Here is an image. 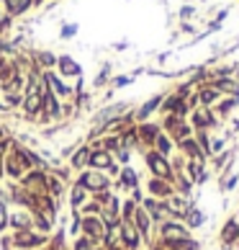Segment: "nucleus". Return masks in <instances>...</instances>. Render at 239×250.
Wrapping results in <instances>:
<instances>
[{"label":"nucleus","mask_w":239,"mask_h":250,"mask_svg":"<svg viewBox=\"0 0 239 250\" xmlns=\"http://www.w3.org/2000/svg\"><path fill=\"white\" fill-rule=\"evenodd\" d=\"M131 157H134V152H129V150H118V152H113V163H118L121 168H126V165H131Z\"/></svg>","instance_id":"39"},{"label":"nucleus","mask_w":239,"mask_h":250,"mask_svg":"<svg viewBox=\"0 0 239 250\" xmlns=\"http://www.w3.org/2000/svg\"><path fill=\"white\" fill-rule=\"evenodd\" d=\"M75 183H80L82 188H85L90 196H95V193H100V191H108L111 188V178L103 173V170H93V168H85V170H80V173H75Z\"/></svg>","instance_id":"2"},{"label":"nucleus","mask_w":239,"mask_h":250,"mask_svg":"<svg viewBox=\"0 0 239 250\" xmlns=\"http://www.w3.org/2000/svg\"><path fill=\"white\" fill-rule=\"evenodd\" d=\"M77 211H80L82 217H100V204H98L95 199H88V201L77 209Z\"/></svg>","instance_id":"37"},{"label":"nucleus","mask_w":239,"mask_h":250,"mask_svg":"<svg viewBox=\"0 0 239 250\" xmlns=\"http://www.w3.org/2000/svg\"><path fill=\"white\" fill-rule=\"evenodd\" d=\"M216 191L221 193V196H229V193H234L239 188V170L234 168L229 175H224V178H216Z\"/></svg>","instance_id":"27"},{"label":"nucleus","mask_w":239,"mask_h":250,"mask_svg":"<svg viewBox=\"0 0 239 250\" xmlns=\"http://www.w3.org/2000/svg\"><path fill=\"white\" fill-rule=\"evenodd\" d=\"M75 34H77V23H64L59 31V39H72Z\"/></svg>","instance_id":"41"},{"label":"nucleus","mask_w":239,"mask_h":250,"mask_svg":"<svg viewBox=\"0 0 239 250\" xmlns=\"http://www.w3.org/2000/svg\"><path fill=\"white\" fill-rule=\"evenodd\" d=\"M121 248L124 250H144V240L131 222L121 219Z\"/></svg>","instance_id":"15"},{"label":"nucleus","mask_w":239,"mask_h":250,"mask_svg":"<svg viewBox=\"0 0 239 250\" xmlns=\"http://www.w3.org/2000/svg\"><path fill=\"white\" fill-rule=\"evenodd\" d=\"M229 145H232V142H229L224 134H211V142H208V155H211V157L221 155Z\"/></svg>","instance_id":"34"},{"label":"nucleus","mask_w":239,"mask_h":250,"mask_svg":"<svg viewBox=\"0 0 239 250\" xmlns=\"http://www.w3.org/2000/svg\"><path fill=\"white\" fill-rule=\"evenodd\" d=\"M8 134H13V132H11V129H8L5 124H0V140H5Z\"/></svg>","instance_id":"48"},{"label":"nucleus","mask_w":239,"mask_h":250,"mask_svg":"<svg viewBox=\"0 0 239 250\" xmlns=\"http://www.w3.org/2000/svg\"><path fill=\"white\" fill-rule=\"evenodd\" d=\"M0 3H3V0H0Z\"/></svg>","instance_id":"53"},{"label":"nucleus","mask_w":239,"mask_h":250,"mask_svg":"<svg viewBox=\"0 0 239 250\" xmlns=\"http://www.w3.org/2000/svg\"><path fill=\"white\" fill-rule=\"evenodd\" d=\"M206 222H208V211L201 209L198 204H190L188 211H185V217H183V225H185L190 232H198V229H203Z\"/></svg>","instance_id":"16"},{"label":"nucleus","mask_w":239,"mask_h":250,"mask_svg":"<svg viewBox=\"0 0 239 250\" xmlns=\"http://www.w3.org/2000/svg\"><path fill=\"white\" fill-rule=\"evenodd\" d=\"M136 132H139V152L142 150H152V145L154 140L162 134V124L160 122H142V124H136Z\"/></svg>","instance_id":"10"},{"label":"nucleus","mask_w":239,"mask_h":250,"mask_svg":"<svg viewBox=\"0 0 239 250\" xmlns=\"http://www.w3.org/2000/svg\"><path fill=\"white\" fill-rule=\"evenodd\" d=\"M193 16H196V8H193V5H183L180 8V18H183V21H185V18H193Z\"/></svg>","instance_id":"45"},{"label":"nucleus","mask_w":239,"mask_h":250,"mask_svg":"<svg viewBox=\"0 0 239 250\" xmlns=\"http://www.w3.org/2000/svg\"><path fill=\"white\" fill-rule=\"evenodd\" d=\"M234 108H237V101H234V96H224L221 101H219V104L214 106V114L221 119V122H226L229 116L234 114Z\"/></svg>","instance_id":"31"},{"label":"nucleus","mask_w":239,"mask_h":250,"mask_svg":"<svg viewBox=\"0 0 239 250\" xmlns=\"http://www.w3.org/2000/svg\"><path fill=\"white\" fill-rule=\"evenodd\" d=\"M88 199H90V193H88L85 188H82L80 183L72 181L70 186H67V207H70V209H80Z\"/></svg>","instance_id":"25"},{"label":"nucleus","mask_w":239,"mask_h":250,"mask_svg":"<svg viewBox=\"0 0 239 250\" xmlns=\"http://www.w3.org/2000/svg\"><path fill=\"white\" fill-rule=\"evenodd\" d=\"M175 152H180L185 160H203V163H208L206 157H203V152H201V147L196 145V140L193 137H188V140H183V142H178L175 145Z\"/></svg>","instance_id":"24"},{"label":"nucleus","mask_w":239,"mask_h":250,"mask_svg":"<svg viewBox=\"0 0 239 250\" xmlns=\"http://www.w3.org/2000/svg\"><path fill=\"white\" fill-rule=\"evenodd\" d=\"M139 207L149 214V219L154 222V227L157 225H162L165 219H167V209H165V201H160V199H152V196H144V201L139 204Z\"/></svg>","instance_id":"18"},{"label":"nucleus","mask_w":239,"mask_h":250,"mask_svg":"<svg viewBox=\"0 0 239 250\" xmlns=\"http://www.w3.org/2000/svg\"><path fill=\"white\" fill-rule=\"evenodd\" d=\"M100 145H103V150H106L108 155H113V152L121 150V142H118L116 134H103V137H100Z\"/></svg>","instance_id":"36"},{"label":"nucleus","mask_w":239,"mask_h":250,"mask_svg":"<svg viewBox=\"0 0 239 250\" xmlns=\"http://www.w3.org/2000/svg\"><path fill=\"white\" fill-rule=\"evenodd\" d=\"M47 175H49L47 170H29L18 183H21L26 191H31L34 196H44V193H47Z\"/></svg>","instance_id":"12"},{"label":"nucleus","mask_w":239,"mask_h":250,"mask_svg":"<svg viewBox=\"0 0 239 250\" xmlns=\"http://www.w3.org/2000/svg\"><path fill=\"white\" fill-rule=\"evenodd\" d=\"M100 219H103L106 225H111V222L121 219V193L113 191V199L108 201L106 207H100Z\"/></svg>","instance_id":"22"},{"label":"nucleus","mask_w":239,"mask_h":250,"mask_svg":"<svg viewBox=\"0 0 239 250\" xmlns=\"http://www.w3.org/2000/svg\"><path fill=\"white\" fill-rule=\"evenodd\" d=\"M237 250H239V243H237Z\"/></svg>","instance_id":"51"},{"label":"nucleus","mask_w":239,"mask_h":250,"mask_svg":"<svg viewBox=\"0 0 239 250\" xmlns=\"http://www.w3.org/2000/svg\"><path fill=\"white\" fill-rule=\"evenodd\" d=\"M0 114H3V116H8V114H13V111L8 108V106H5V101H3V98H0Z\"/></svg>","instance_id":"47"},{"label":"nucleus","mask_w":239,"mask_h":250,"mask_svg":"<svg viewBox=\"0 0 239 250\" xmlns=\"http://www.w3.org/2000/svg\"><path fill=\"white\" fill-rule=\"evenodd\" d=\"M80 235H85L88 240L103 245V235H106V222L100 217H82L80 222Z\"/></svg>","instance_id":"13"},{"label":"nucleus","mask_w":239,"mask_h":250,"mask_svg":"<svg viewBox=\"0 0 239 250\" xmlns=\"http://www.w3.org/2000/svg\"><path fill=\"white\" fill-rule=\"evenodd\" d=\"M0 207H8V191H5V183H0Z\"/></svg>","instance_id":"46"},{"label":"nucleus","mask_w":239,"mask_h":250,"mask_svg":"<svg viewBox=\"0 0 239 250\" xmlns=\"http://www.w3.org/2000/svg\"><path fill=\"white\" fill-rule=\"evenodd\" d=\"M90 199H95L100 207H106V204L113 199V191H111V188H108V191H100V193H95V196H90Z\"/></svg>","instance_id":"42"},{"label":"nucleus","mask_w":239,"mask_h":250,"mask_svg":"<svg viewBox=\"0 0 239 250\" xmlns=\"http://www.w3.org/2000/svg\"><path fill=\"white\" fill-rule=\"evenodd\" d=\"M196 98H198V106H203V108H214V106H216L224 96L219 93V88L214 85V83H208V85H201V88L196 90Z\"/></svg>","instance_id":"21"},{"label":"nucleus","mask_w":239,"mask_h":250,"mask_svg":"<svg viewBox=\"0 0 239 250\" xmlns=\"http://www.w3.org/2000/svg\"><path fill=\"white\" fill-rule=\"evenodd\" d=\"M36 64H39L41 70H52V67H57V57H54L52 52H39V60H36Z\"/></svg>","instance_id":"38"},{"label":"nucleus","mask_w":239,"mask_h":250,"mask_svg":"<svg viewBox=\"0 0 239 250\" xmlns=\"http://www.w3.org/2000/svg\"><path fill=\"white\" fill-rule=\"evenodd\" d=\"M8 250H13V248H8Z\"/></svg>","instance_id":"52"},{"label":"nucleus","mask_w":239,"mask_h":250,"mask_svg":"<svg viewBox=\"0 0 239 250\" xmlns=\"http://www.w3.org/2000/svg\"><path fill=\"white\" fill-rule=\"evenodd\" d=\"M190 204H198V199H185V196H170L167 201H165V209H167V219H175V222H183V217H185V211Z\"/></svg>","instance_id":"14"},{"label":"nucleus","mask_w":239,"mask_h":250,"mask_svg":"<svg viewBox=\"0 0 239 250\" xmlns=\"http://www.w3.org/2000/svg\"><path fill=\"white\" fill-rule=\"evenodd\" d=\"M131 83H134V75H113V78H111V88L118 90V88L131 85Z\"/></svg>","instance_id":"40"},{"label":"nucleus","mask_w":239,"mask_h":250,"mask_svg":"<svg viewBox=\"0 0 239 250\" xmlns=\"http://www.w3.org/2000/svg\"><path fill=\"white\" fill-rule=\"evenodd\" d=\"M113 49H118V52H124V49H129V42H118V44H113Z\"/></svg>","instance_id":"49"},{"label":"nucleus","mask_w":239,"mask_h":250,"mask_svg":"<svg viewBox=\"0 0 239 250\" xmlns=\"http://www.w3.org/2000/svg\"><path fill=\"white\" fill-rule=\"evenodd\" d=\"M188 237H193V232L183 222H175V219H165L162 225L154 227V240L157 243H183Z\"/></svg>","instance_id":"3"},{"label":"nucleus","mask_w":239,"mask_h":250,"mask_svg":"<svg viewBox=\"0 0 239 250\" xmlns=\"http://www.w3.org/2000/svg\"><path fill=\"white\" fill-rule=\"evenodd\" d=\"M103 173H106L111 181H116V178H118V173H121V165H118V163H111V165H108V168H106Z\"/></svg>","instance_id":"43"},{"label":"nucleus","mask_w":239,"mask_h":250,"mask_svg":"<svg viewBox=\"0 0 239 250\" xmlns=\"http://www.w3.org/2000/svg\"><path fill=\"white\" fill-rule=\"evenodd\" d=\"M90 250H106V248H103V245L98 243V245H93V248H90Z\"/></svg>","instance_id":"50"},{"label":"nucleus","mask_w":239,"mask_h":250,"mask_svg":"<svg viewBox=\"0 0 239 250\" xmlns=\"http://www.w3.org/2000/svg\"><path fill=\"white\" fill-rule=\"evenodd\" d=\"M136 186H142V175H139V170H136L134 165H126V168H121V173H118V178L111 183V191L126 196V193L131 188H136Z\"/></svg>","instance_id":"8"},{"label":"nucleus","mask_w":239,"mask_h":250,"mask_svg":"<svg viewBox=\"0 0 239 250\" xmlns=\"http://www.w3.org/2000/svg\"><path fill=\"white\" fill-rule=\"evenodd\" d=\"M172 188H175L178 196H185V199H193V193H196V186H193V181L185 175V170L175 173V178H172Z\"/></svg>","instance_id":"26"},{"label":"nucleus","mask_w":239,"mask_h":250,"mask_svg":"<svg viewBox=\"0 0 239 250\" xmlns=\"http://www.w3.org/2000/svg\"><path fill=\"white\" fill-rule=\"evenodd\" d=\"M216 240H219V245H221V250H237V243H239V217L234 214V211L221 222Z\"/></svg>","instance_id":"6"},{"label":"nucleus","mask_w":239,"mask_h":250,"mask_svg":"<svg viewBox=\"0 0 239 250\" xmlns=\"http://www.w3.org/2000/svg\"><path fill=\"white\" fill-rule=\"evenodd\" d=\"M142 160H144V168L149 175H154V178H165V181H170L175 178V173H172V165H170V157H165L160 152H154V150H142Z\"/></svg>","instance_id":"1"},{"label":"nucleus","mask_w":239,"mask_h":250,"mask_svg":"<svg viewBox=\"0 0 239 250\" xmlns=\"http://www.w3.org/2000/svg\"><path fill=\"white\" fill-rule=\"evenodd\" d=\"M131 108H134V101H111V104H106L103 108H98L93 114V126H98L100 132H103L106 124H111L113 119L129 114Z\"/></svg>","instance_id":"4"},{"label":"nucleus","mask_w":239,"mask_h":250,"mask_svg":"<svg viewBox=\"0 0 239 250\" xmlns=\"http://www.w3.org/2000/svg\"><path fill=\"white\" fill-rule=\"evenodd\" d=\"M57 75L62 80H67V78H82V67H80V62L75 57H70V54H62V57H57Z\"/></svg>","instance_id":"17"},{"label":"nucleus","mask_w":239,"mask_h":250,"mask_svg":"<svg viewBox=\"0 0 239 250\" xmlns=\"http://www.w3.org/2000/svg\"><path fill=\"white\" fill-rule=\"evenodd\" d=\"M118 142H121V147L129 152H139V132H136V124L126 126L124 132L118 134Z\"/></svg>","instance_id":"28"},{"label":"nucleus","mask_w":239,"mask_h":250,"mask_svg":"<svg viewBox=\"0 0 239 250\" xmlns=\"http://www.w3.org/2000/svg\"><path fill=\"white\" fill-rule=\"evenodd\" d=\"M111 163H113V155H108L106 150H93V155H90V168L93 170H106Z\"/></svg>","instance_id":"32"},{"label":"nucleus","mask_w":239,"mask_h":250,"mask_svg":"<svg viewBox=\"0 0 239 250\" xmlns=\"http://www.w3.org/2000/svg\"><path fill=\"white\" fill-rule=\"evenodd\" d=\"M185 175L193 181L196 188H206L214 181V173H211L208 163H203V160H185Z\"/></svg>","instance_id":"7"},{"label":"nucleus","mask_w":239,"mask_h":250,"mask_svg":"<svg viewBox=\"0 0 239 250\" xmlns=\"http://www.w3.org/2000/svg\"><path fill=\"white\" fill-rule=\"evenodd\" d=\"M90 155H93L90 145H88V142H80V147L70 155V160H67V165L72 168V173H80V170L90 168Z\"/></svg>","instance_id":"19"},{"label":"nucleus","mask_w":239,"mask_h":250,"mask_svg":"<svg viewBox=\"0 0 239 250\" xmlns=\"http://www.w3.org/2000/svg\"><path fill=\"white\" fill-rule=\"evenodd\" d=\"M121 245V219L106 225V235H103V248H116Z\"/></svg>","instance_id":"30"},{"label":"nucleus","mask_w":239,"mask_h":250,"mask_svg":"<svg viewBox=\"0 0 239 250\" xmlns=\"http://www.w3.org/2000/svg\"><path fill=\"white\" fill-rule=\"evenodd\" d=\"M31 229V211L29 209H8V232Z\"/></svg>","instance_id":"20"},{"label":"nucleus","mask_w":239,"mask_h":250,"mask_svg":"<svg viewBox=\"0 0 239 250\" xmlns=\"http://www.w3.org/2000/svg\"><path fill=\"white\" fill-rule=\"evenodd\" d=\"M162 98H165V93H154L152 98H147L144 104H139V106H134V111H131V116H134V122L136 124H142V122H149V119L160 111V104H162Z\"/></svg>","instance_id":"11"},{"label":"nucleus","mask_w":239,"mask_h":250,"mask_svg":"<svg viewBox=\"0 0 239 250\" xmlns=\"http://www.w3.org/2000/svg\"><path fill=\"white\" fill-rule=\"evenodd\" d=\"M67 186H70V183H64L62 178H57V175H47V193H49V196L52 199H67Z\"/></svg>","instance_id":"29"},{"label":"nucleus","mask_w":239,"mask_h":250,"mask_svg":"<svg viewBox=\"0 0 239 250\" xmlns=\"http://www.w3.org/2000/svg\"><path fill=\"white\" fill-rule=\"evenodd\" d=\"M54 227H57V222L49 219L44 211H31V229H36L39 235L49 237V235L54 232Z\"/></svg>","instance_id":"23"},{"label":"nucleus","mask_w":239,"mask_h":250,"mask_svg":"<svg viewBox=\"0 0 239 250\" xmlns=\"http://www.w3.org/2000/svg\"><path fill=\"white\" fill-rule=\"evenodd\" d=\"M139 209V204H136L134 199H129V196H121V219L124 222H131L134 219V211Z\"/></svg>","instance_id":"35"},{"label":"nucleus","mask_w":239,"mask_h":250,"mask_svg":"<svg viewBox=\"0 0 239 250\" xmlns=\"http://www.w3.org/2000/svg\"><path fill=\"white\" fill-rule=\"evenodd\" d=\"M142 188H144V196H152V199H160V201H167L170 196H175L172 183L165 181V178H154V175H149V178L142 183Z\"/></svg>","instance_id":"9"},{"label":"nucleus","mask_w":239,"mask_h":250,"mask_svg":"<svg viewBox=\"0 0 239 250\" xmlns=\"http://www.w3.org/2000/svg\"><path fill=\"white\" fill-rule=\"evenodd\" d=\"M49 243V237L39 235L36 229H18L11 232V248L13 250H39Z\"/></svg>","instance_id":"5"},{"label":"nucleus","mask_w":239,"mask_h":250,"mask_svg":"<svg viewBox=\"0 0 239 250\" xmlns=\"http://www.w3.org/2000/svg\"><path fill=\"white\" fill-rule=\"evenodd\" d=\"M152 150H154V152H160V155H165V157H170V155H175V142H172L170 137L162 132V134L157 137V140H154Z\"/></svg>","instance_id":"33"},{"label":"nucleus","mask_w":239,"mask_h":250,"mask_svg":"<svg viewBox=\"0 0 239 250\" xmlns=\"http://www.w3.org/2000/svg\"><path fill=\"white\" fill-rule=\"evenodd\" d=\"M126 196H129V199H134L136 204H142V201H144V188H142V186H136V188H131V191H129Z\"/></svg>","instance_id":"44"}]
</instances>
